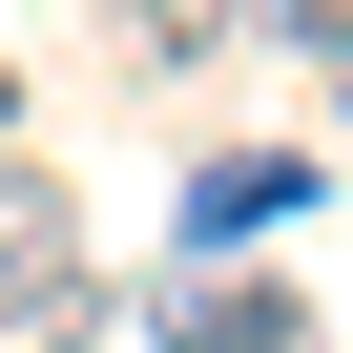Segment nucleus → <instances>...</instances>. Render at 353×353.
I'll return each mask as SVG.
<instances>
[{
  "mask_svg": "<svg viewBox=\"0 0 353 353\" xmlns=\"http://www.w3.org/2000/svg\"><path fill=\"white\" fill-rule=\"evenodd\" d=\"M229 21H250V0H125V42H145V63H208Z\"/></svg>",
  "mask_w": 353,
  "mask_h": 353,
  "instance_id": "4",
  "label": "nucleus"
},
{
  "mask_svg": "<svg viewBox=\"0 0 353 353\" xmlns=\"http://www.w3.org/2000/svg\"><path fill=\"white\" fill-rule=\"evenodd\" d=\"M0 125H21V83H0Z\"/></svg>",
  "mask_w": 353,
  "mask_h": 353,
  "instance_id": "7",
  "label": "nucleus"
},
{
  "mask_svg": "<svg viewBox=\"0 0 353 353\" xmlns=\"http://www.w3.org/2000/svg\"><path fill=\"white\" fill-rule=\"evenodd\" d=\"M0 332H83V208L42 166H0Z\"/></svg>",
  "mask_w": 353,
  "mask_h": 353,
  "instance_id": "1",
  "label": "nucleus"
},
{
  "mask_svg": "<svg viewBox=\"0 0 353 353\" xmlns=\"http://www.w3.org/2000/svg\"><path fill=\"white\" fill-rule=\"evenodd\" d=\"M270 229H312V166L291 145H208L188 166V270H250Z\"/></svg>",
  "mask_w": 353,
  "mask_h": 353,
  "instance_id": "2",
  "label": "nucleus"
},
{
  "mask_svg": "<svg viewBox=\"0 0 353 353\" xmlns=\"http://www.w3.org/2000/svg\"><path fill=\"white\" fill-rule=\"evenodd\" d=\"M145 353H312V312H291L270 270H166V291H145Z\"/></svg>",
  "mask_w": 353,
  "mask_h": 353,
  "instance_id": "3",
  "label": "nucleus"
},
{
  "mask_svg": "<svg viewBox=\"0 0 353 353\" xmlns=\"http://www.w3.org/2000/svg\"><path fill=\"white\" fill-rule=\"evenodd\" d=\"M270 42L291 63H353V0H270Z\"/></svg>",
  "mask_w": 353,
  "mask_h": 353,
  "instance_id": "5",
  "label": "nucleus"
},
{
  "mask_svg": "<svg viewBox=\"0 0 353 353\" xmlns=\"http://www.w3.org/2000/svg\"><path fill=\"white\" fill-rule=\"evenodd\" d=\"M42 353H104V332H42Z\"/></svg>",
  "mask_w": 353,
  "mask_h": 353,
  "instance_id": "6",
  "label": "nucleus"
}]
</instances>
